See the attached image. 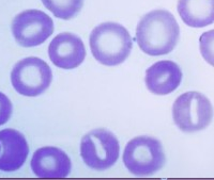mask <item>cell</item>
Listing matches in <instances>:
<instances>
[{
	"mask_svg": "<svg viewBox=\"0 0 214 180\" xmlns=\"http://www.w3.org/2000/svg\"><path fill=\"white\" fill-rule=\"evenodd\" d=\"M180 36V28L174 16L166 10L147 13L136 28V42L141 51L149 56L171 52Z\"/></svg>",
	"mask_w": 214,
	"mask_h": 180,
	"instance_id": "6da1fadb",
	"label": "cell"
},
{
	"mask_svg": "<svg viewBox=\"0 0 214 180\" xmlns=\"http://www.w3.org/2000/svg\"><path fill=\"white\" fill-rule=\"evenodd\" d=\"M92 56L106 66L123 63L130 56L133 40L123 26L117 22H103L96 26L89 37Z\"/></svg>",
	"mask_w": 214,
	"mask_h": 180,
	"instance_id": "7a4b0ae2",
	"label": "cell"
},
{
	"mask_svg": "<svg viewBox=\"0 0 214 180\" xmlns=\"http://www.w3.org/2000/svg\"><path fill=\"white\" fill-rule=\"evenodd\" d=\"M165 161L162 143L154 137H137L124 148L123 163L135 176L153 175L164 166Z\"/></svg>",
	"mask_w": 214,
	"mask_h": 180,
	"instance_id": "3957f363",
	"label": "cell"
},
{
	"mask_svg": "<svg viewBox=\"0 0 214 180\" xmlns=\"http://www.w3.org/2000/svg\"><path fill=\"white\" fill-rule=\"evenodd\" d=\"M213 116L210 100L198 92H186L178 97L172 106L176 126L184 132H196L207 128Z\"/></svg>",
	"mask_w": 214,
	"mask_h": 180,
	"instance_id": "277c9868",
	"label": "cell"
},
{
	"mask_svg": "<svg viewBox=\"0 0 214 180\" xmlns=\"http://www.w3.org/2000/svg\"><path fill=\"white\" fill-rule=\"evenodd\" d=\"M119 153L118 139L106 129H94L81 140V158L85 164L94 171H105L112 167L118 160Z\"/></svg>",
	"mask_w": 214,
	"mask_h": 180,
	"instance_id": "5b68a950",
	"label": "cell"
},
{
	"mask_svg": "<svg viewBox=\"0 0 214 180\" xmlns=\"http://www.w3.org/2000/svg\"><path fill=\"white\" fill-rule=\"evenodd\" d=\"M53 80L52 69L45 61L29 57L16 63L11 72V83L23 96L35 97L43 94Z\"/></svg>",
	"mask_w": 214,
	"mask_h": 180,
	"instance_id": "8992f818",
	"label": "cell"
},
{
	"mask_svg": "<svg viewBox=\"0 0 214 180\" xmlns=\"http://www.w3.org/2000/svg\"><path fill=\"white\" fill-rule=\"evenodd\" d=\"M11 30L18 45L34 47L43 44L53 34L54 22L43 11L26 10L14 17Z\"/></svg>",
	"mask_w": 214,
	"mask_h": 180,
	"instance_id": "52a82bcc",
	"label": "cell"
},
{
	"mask_svg": "<svg viewBox=\"0 0 214 180\" xmlns=\"http://www.w3.org/2000/svg\"><path fill=\"white\" fill-rule=\"evenodd\" d=\"M48 56L54 65L63 69L76 68L84 62L86 48L81 38L73 33H60L48 47Z\"/></svg>",
	"mask_w": 214,
	"mask_h": 180,
	"instance_id": "ba28073f",
	"label": "cell"
},
{
	"mask_svg": "<svg viewBox=\"0 0 214 180\" xmlns=\"http://www.w3.org/2000/svg\"><path fill=\"white\" fill-rule=\"evenodd\" d=\"M71 168L69 156L53 146L39 148L31 159V170L41 178H64L70 175Z\"/></svg>",
	"mask_w": 214,
	"mask_h": 180,
	"instance_id": "9c48e42d",
	"label": "cell"
},
{
	"mask_svg": "<svg viewBox=\"0 0 214 180\" xmlns=\"http://www.w3.org/2000/svg\"><path fill=\"white\" fill-rule=\"evenodd\" d=\"M0 171L15 172L22 167L28 157L29 147L22 132L6 128L0 130Z\"/></svg>",
	"mask_w": 214,
	"mask_h": 180,
	"instance_id": "30bf717a",
	"label": "cell"
},
{
	"mask_svg": "<svg viewBox=\"0 0 214 180\" xmlns=\"http://www.w3.org/2000/svg\"><path fill=\"white\" fill-rule=\"evenodd\" d=\"M182 81V70L172 61H160L146 70L147 89L155 95H167L172 93Z\"/></svg>",
	"mask_w": 214,
	"mask_h": 180,
	"instance_id": "8fae6325",
	"label": "cell"
},
{
	"mask_svg": "<svg viewBox=\"0 0 214 180\" xmlns=\"http://www.w3.org/2000/svg\"><path fill=\"white\" fill-rule=\"evenodd\" d=\"M178 12L189 27H207L214 20V0H179Z\"/></svg>",
	"mask_w": 214,
	"mask_h": 180,
	"instance_id": "7c38bea8",
	"label": "cell"
},
{
	"mask_svg": "<svg viewBox=\"0 0 214 180\" xmlns=\"http://www.w3.org/2000/svg\"><path fill=\"white\" fill-rule=\"evenodd\" d=\"M46 9L60 19H71L79 13L84 0H42Z\"/></svg>",
	"mask_w": 214,
	"mask_h": 180,
	"instance_id": "4fadbf2b",
	"label": "cell"
},
{
	"mask_svg": "<svg viewBox=\"0 0 214 180\" xmlns=\"http://www.w3.org/2000/svg\"><path fill=\"white\" fill-rule=\"evenodd\" d=\"M13 106L6 94L0 92V126L8 123L12 115Z\"/></svg>",
	"mask_w": 214,
	"mask_h": 180,
	"instance_id": "5bb4252c",
	"label": "cell"
},
{
	"mask_svg": "<svg viewBox=\"0 0 214 180\" xmlns=\"http://www.w3.org/2000/svg\"><path fill=\"white\" fill-rule=\"evenodd\" d=\"M0 151H1V145H0Z\"/></svg>",
	"mask_w": 214,
	"mask_h": 180,
	"instance_id": "9a60e30c",
	"label": "cell"
}]
</instances>
